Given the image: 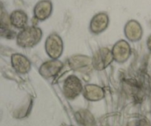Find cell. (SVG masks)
<instances>
[{"label":"cell","mask_w":151,"mask_h":126,"mask_svg":"<svg viewBox=\"0 0 151 126\" xmlns=\"http://www.w3.org/2000/svg\"><path fill=\"white\" fill-rule=\"evenodd\" d=\"M52 12V3L50 0H42L34 8V14L37 19L45 20L48 18Z\"/></svg>","instance_id":"7a4b0ae2"},{"label":"cell","mask_w":151,"mask_h":126,"mask_svg":"<svg viewBox=\"0 0 151 126\" xmlns=\"http://www.w3.org/2000/svg\"><path fill=\"white\" fill-rule=\"evenodd\" d=\"M108 16L104 13L96 14L91 22V29L93 33H99L104 30L108 24Z\"/></svg>","instance_id":"3957f363"},{"label":"cell","mask_w":151,"mask_h":126,"mask_svg":"<svg viewBox=\"0 0 151 126\" xmlns=\"http://www.w3.org/2000/svg\"><path fill=\"white\" fill-rule=\"evenodd\" d=\"M12 23L17 27H23L26 24L27 21V16L22 11H17L11 15Z\"/></svg>","instance_id":"5b68a950"},{"label":"cell","mask_w":151,"mask_h":126,"mask_svg":"<svg viewBox=\"0 0 151 126\" xmlns=\"http://www.w3.org/2000/svg\"><path fill=\"white\" fill-rule=\"evenodd\" d=\"M126 36L131 40H136L142 36V27L140 24L136 21H129L124 28Z\"/></svg>","instance_id":"277c9868"},{"label":"cell","mask_w":151,"mask_h":126,"mask_svg":"<svg viewBox=\"0 0 151 126\" xmlns=\"http://www.w3.org/2000/svg\"><path fill=\"white\" fill-rule=\"evenodd\" d=\"M41 36L40 29L34 27H27L19 35V41L24 44H32L40 40Z\"/></svg>","instance_id":"6da1fadb"},{"label":"cell","mask_w":151,"mask_h":126,"mask_svg":"<svg viewBox=\"0 0 151 126\" xmlns=\"http://www.w3.org/2000/svg\"><path fill=\"white\" fill-rule=\"evenodd\" d=\"M148 43H149L150 45L151 46V36L149 37V39H148Z\"/></svg>","instance_id":"8992f818"}]
</instances>
